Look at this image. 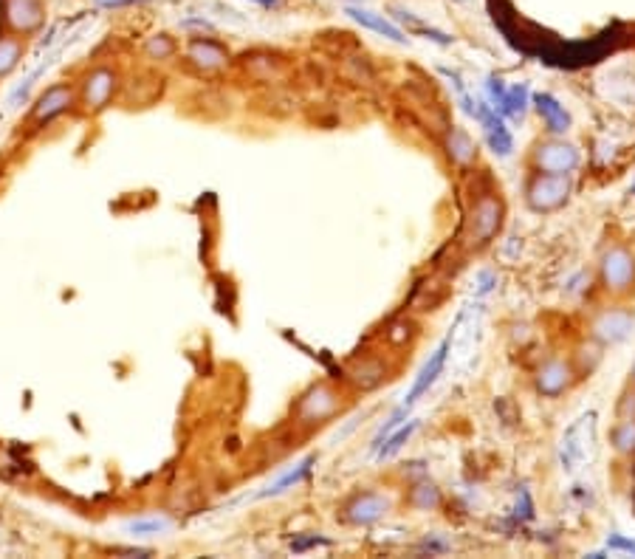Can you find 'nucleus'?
Segmentation results:
<instances>
[{
    "instance_id": "obj_2",
    "label": "nucleus",
    "mask_w": 635,
    "mask_h": 559,
    "mask_svg": "<svg viewBox=\"0 0 635 559\" xmlns=\"http://www.w3.org/2000/svg\"><path fill=\"white\" fill-rule=\"evenodd\" d=\"M593 455H596V412H584L562 435L559 444L562 469L573 475L576 469L591 463Z\"/></svg>"
},
{
    "instance_id": "obj_11",
    "label": "nucleus",
    "mask_w": 635,
    "mask_h": 559,
    "mask_svg": "<svg viewBox=\"0 0 635 559\" xmlns=\"http://www.w3.org/2000/svg\"><path fill=\"white\" fill-rule=\"evenodd\" d=\"M339 410V393L327 384H317L302 395L297 404L299 424H319L325 418H331Z\"/></svg>"
},
{
    "instance_id": "obj_19",
    "label": "nucleus",
    "mask_w": 635,
    "mask_h": 559,
    "mask_svg": "<svg viewBox=\"0 0 635 559\" xmlns=\"http://www.w3.org/2000/svg\"><path fill=\"white\" fill-rule=\"evenodd\" d=\"M526 108H528V88L526 85L506 88L500 102L494 105V110H498L503 119H511V122H520L523 116H526Z\"/></svg>"
},
{
    "instance_id": "obj_30",
    "label": "nucleus",
    "mask_w": 635,
    "mask_h": 559,
    "mask_svg": "<svg viewBox=\"0 0 635 559\" xmlns=\"http://www.w3.org/2000/svg\"><path fill=\"white\" fill-rule=\"evenodd\" d=\"M251 4H261V6L271 9V6H277V0H251Z\"/></svg>"
},
{
    "instance_id": "obj_14",
    "label": "nucleus",
    "mask_w": 635,
    "mask_h": 559,
    "mask_svg": "<svg viewBox=\"0 0 635 559\" xmlns=\"http://www.w3.org/2000/svg\"><path fill=\"white\" fill-rule=\"evenodd\" d=\"M635 317L624 308H607L602 311L593 325H591V336L602 345H619L632 334Z\"/></svg>"
},
{
    "instance_id": "obj_13",
    "label": "nucleus",
    "mask_w": 635,
    "mask_h": 559,
    "mask_svg": "<svg viewBox=\"0 0 635 559\" xmlns=\"http://www.w3.org/2000/svg\"><path fill=\"white\" fill-rule=\"evenodd\" d=\"M576 382V370L568 359H548L536 370V393L545 399H559L562 393H568Z\"/></svg>"
},
{
    "instance_id": "obj_16",
    "label": "nucleus",
    "mask_w": 635,
    "mask_h": 559,
    "mask_svg": "<svg viewBox=\"0 0 635 559\" xmlns=\"http://www.w3.org/2000/svg\"><path fill=\"white\" fill-rule=\"evenodd\" d=\"M531 102H534L536 113L543 116V122H545L551 136H564L571 130V125H573L571 113L564 110V105L554 97V93H534Z\"/></svg>"
},
{
    "instance_id": "obj_1",
    "label": "nucleus",
    "mask_w": 635,
    "mask_h": 559,
    "mask_svg": "<svg viewBox=\"0 0 635 559\" xmlns=\"http://www.w3.org/2000/svg\"><path fill=\"white\" fill-rule=\"evenodd\" d=\"M122 90V74L116 65L100 62L90 65L88 71L77 80V108L85 116H100L113 105V99Z\"/></svg>"
},
{
    "instance_id": "obj_28",
    "label": "nucleus",
    "mask_w": 635,
    "mask_h": 559,
    "mask_svg": "<svg viewBox=\"0 0 635 559\" xmlns=\"http://www.w3.org/2000/svg\"><path fill=\"white\" fill-rule=\"evenodd\" d=\"M607 548H610V551H627V554H635V543H632V540H624L621 534H613V537L607 540Z\"/></svg>"
},
{
    "instance_id": "obj_15",
    "label": "nucleus",
    "mask_w": 635,
    "mask_h": 559,
    "mask_svg": "<svg viewBox=\"0 0 635 559\" xmlns=\"http://www.w3.org/2000/svg\"><path fill=\"white\" fill-rule=\"evenodd\" d=\"M500 223H503V206H500V201L491 198V195L480 198L475 204V213H472V243H478V246L488 243L494 235H498Z\"/></svg>"
},
{
    "instance_id": "obj_29",
    "label": "nucleus",
    "mask_w": 635,
    "mask_h": 559,
    "mask_svg": "<svg viewBox=\"0 0 635 559\" xmlns=\"http://www.w3.org/2000/svg\"><path fill=\"white\" fill-rule=\"evenodd\" d=\"M102 9H122V6H133V4H145V0H93Z\"/></svg>"
},
{
    "instance_id": "obj_6",
    "label": "nucleus",
    "mask_w": 635,
    "mask_h": 559,
    "mask_svg": "<svg viewBox=\"0 0 635 559\" xmlns=\"http://www.w3.org/2000/svg\"><path fill=\"white\" fill-rule=\"evenodd\" d=\"M531 165L536 173H548V175H571L582 165V153L576 145L564 142V138L554 136L545 142H536L531 153Z\"/></svg>"
},
{
    "instance_id": "obj_10",
    "label": "nucleus",
    "mask_w": 635,
    "mask_h": 559,
    "mask_svg": "<svg viewBox=\"0 0 635 559\" xmlns=\"http://www.w3.org/2000/svg\"><path fill=\"white\" fill-rule=\"evenodd\" d=\"M475 119L480 122L483 128V138H486V145L494 156H500V158H508L511 150H514V136L506 125L503 116L494 110L488 102H478V116Z\"/></svg>"
},
{
    "instance_id": "obj_20",
    "label": "nucleus",
    "mask_w": 635,
    "mask_h": 559,
    "mask_svg": "<svg viewBox=\"0 0 635 559\" xmlns=\"http://www.w3.org/2000/svg\"><path fill=\"white\" fill-rule=\"evenodd\" d=\"M317 458L311 455V458H305V460H299L297 466H291V469L286 472V475H280V480H274L266 492H261V497H277V495H282V492H289V488H294V486H299L305 478H308V472H311V463H314Z\"/></svg>"
},
{
    "instance_id": "obj_17",
    "label": "nucleus",
    "mask_w": 635,
    "mask_h": 559,
    "mask_svg": "<svg viewBox=\"0 0 635 559\" xmlns=\"http://www.w3.org/2000/svg\"><path fill=\"white\" fill-rule=\"evenodd\" d=\"M345 14H347L350 20L362 23L365 29H370V32H375V34H382V37H387V40H393V43H398V45H407V40H410L402 29L395 26V23H393L390 17L379 14V12H373V9H365V6H347V9H345Z\"/></svg>"
},
{
    "instance_id": "obj_26",
    "label": "nucleus",
    "mask_w": 635,
    "mask_h": 559,
    "mask_svg": "<svg viewBox=\"0 0 635 559\" xmlns=\"http://www.w3.org/2000/svg\"><path fill=\"white\" fill-rule=\"evenodd\" d=\"M613 447L619 452H632L635 450V422H632V418L613 432Z\"/></svg>"
},
{
    "instance_id": "obj_5",
    "label": "nucleus",
    "mask_w": 635,
    "mask_h": 559,
    "mask_svg": "<svg viewBox=\"0 0 635 559\" xmlns=\"http://www.w3.org/2000/svg\"><path fill=\"white\" fill-rule=\"evenodd\" d=\"M571 193H573L571 175L536 173L526 186V204H528V209H534V213H556V209L568 204Z\"/></svg>"
},
{
    "instance_id": "obj_9",
    "label": "nucleus",
    "mask_w": 635,
    "mask_h": 559,
    "mask_svg": "<svg viewBox=\"0 0 635 559\" xmlns=\"http://www.w3.org/2000/svg\"><path fill=\"white\" fill-rule=\"evenodd\" d=\"M393 508V500L382 492H359L342 506V517L350 526H373Z\"/></svg>"
},
{
    "instance_id": "obj_25",
    "label": "nucleus",
    "mask_w": 635,
    "mask_h": 559,
    "mask_svg": "<svg viewBox=\"0 0 635 559\" xmlns=\"http://www.w3.org/2000/svg\"><path fill=\"white\" fill-rule=\"evenodd\" d=\"M441 503V492L432 486V483H421L418 488H412V506L415 508H435Z\"/></svg>"
},
{
    "instance_id": "obj_18",
    "label": "nucleus",
    "mask_w": 635,
    "mask_h": 559,
    "mask_svg": "<svg viewBox=\"0 0 635 559\" xmlns=\"http://www.w3.org/2000/svg\"><path fill=\"white\" fill-rule=\"evenodd\" d=\"M26 57V40L17 34L0 32V80H6L17 71V65Z\"/></svg>"
},
{
    "instance_id": "obj_27",
    "label": "nucleus",
    "mask_w": 635,
    "mask_h": 559,
    "mask_svg": "<svg viewBox=\"0 0 635 559\" xmlns=\"http://www.w3.org/2000/svg\"><path fill=\"white\" fill-rule=\"evenodd\" d=\"M167 528H170V520H158V517H153V520H133V523H128V531L141 534V537H153V534H161V531H167Z\"/></svg>"
},
{
    "instance_id": "obj_12",
    "label": "nucleus",
    "mask_w": 635,
    "mask_h": 559,
    "mask_svg": "<svg viewBox=\"0 0 635 559\" xmlns=\"http://www.w3.org/2000/svg\"><path fill=\"white\" fill-rule=\"evenodd\" d=\"M184 57L201 74H218L229 65L226 45H221L218 40H209V37H195V40L186 43Z\"/></svg>"
},
{
    "instance_id": "obj_3",
    "label": "nucleus",
    "mask_w": 635,
    "mask_h": 559,
    "mask_svg": "<svg viewBox=\"0 0 635 559\" xmlns=\"http://www.w3.org/2000/svg\"><path fill=\"white\" fill-rule=\"evenodd\" d=\"M45 0H0V32L26 40L45 29Z\"/></svg>"
},
{
    "instance_id": "obj_24",
    "label": "nucleus",
    "mask_w": 635,
    "mask_h": 559,
    "mask_svg": "<svg viewBox=\"0 0 635 559\" xmlns=\"http://www.w3.org/2000/svg\"><path fill=\"white\" fill-rule=\"evenodd\" d=\"M450 156H452V161H458V165H469V161L475 158V142L469 138L466 130H455L450 136Z\"/></svg>"
},
{
    "instance_id": "obj_7",
    "label": "nucleus",
    "mask_w": 635,
    "mask_h": 559,
    "mask_svg": "<svg viewBox=\"0 0 635 559\" xmlns=\"http://www.w3.org/2000/svg\"><path fill=\"white\" fill-rule=\"evenodd\" d=\"M599 280L610 294L630 291L635 283V254L624 246H610L599 261Z\"/></svg>"
},
{
    "instance_id": "obj_4",
    "label": "nucleus",
    "mask_w": 635,
    "mask_h": 559,
    "mask_svg": "<svg viewBox=\"0 0 635 559\" xmlns=\"http://www.w3.org/2000/svg\"><path fill=\"white\" fill-rule=\"evenodd\" d=\"M74 108H77V85L74 82H54L34 99V105L29 110V128L32 130L49 128L52 122H57L60 116L71 113Z\"/></svg>"
},
{
    "instance_id": "obj_21",
    "label": "nucleus",
    "mask_w": 635,
    "mask_h": 559,
    "mask_svg": "<svg viewBox=\"0 0 635 559\" xmlns=\"http://www.w3.org/2000/svg\"><path fill=\"white\" fill-rule=\"evenodd\" d=\"M175 52H178V43L170 34H153L145 40V45H141V54L153 62H167L175 57Z\"/></svg>"
},
{
    "instance_id": "obj_23",
    "label": "nucleus",
    "mask_w": 635,
    "mask_h": 559,
    "mask_svg": "<svg viewBox=\"0 0 635 559\" xmlns=\"http://www.w3.org/2000/svg\"><path fill=\"white\" fill-rule=\"evenodd\" d=\"M443 80L450 82V88H452V93H455V99H458V105H460V110L466 113V116H478V102L472 99V93L466 90V85H463V80H460V74H455V71H446L443 68Z\"/></svg>"
},
{
    "instance_id": "obj_8",
    "label": "nucleus",
    "mask_w": 635,
    "mask_h": 559,
    "mask_svg": "<svg viewBox=\"0 0 635 559\" xmlns=\"http://www.w3.org/2000/svg\"><path fill=\"white\" fill-rule=\"evenodd\" d=\"M450 351H452V331L441 339V345L435 347V351L430 354V359L423 362V367L418 370V376H415V382H412L410 393L404 395V404H402L404 410H412V404L421 399V395H427V393H430V387L438 382V376H441L443 367H446V359H450Z\"/></svg>"
},
{
    "instance_id": "obj_22",
    "label": "nucleus",
    "mask_w": 635,
    "mask_h": 559,
    "mask_svg": "<svg viewBox=\"0 0 635 559\" xmlns=\"http://www.w3.org/2000/svg\"><path fill=\"white\" fill-rule=\"evenodd\" d=\"M418 430V422H415V418H412V422L410 424H404V427H398V432H393V435H387L384 441H382V444L379 447H375V455H379L382 460L384 458H393L398 450H402L404 447V441H410V435Z\"/></svg>"
}]
</instances>
